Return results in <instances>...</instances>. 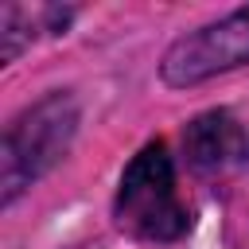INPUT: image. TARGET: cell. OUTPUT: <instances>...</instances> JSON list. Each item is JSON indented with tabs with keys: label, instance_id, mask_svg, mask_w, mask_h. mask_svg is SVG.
Returning <instances> with one entry per match:
<instances>
[{
	"label": "cell",
	"instance_id": "1",
	"mask_svg": "<svg viewBox=\"0 0 249 249\" xmlns=\"http://www.w3.org/2000/svg\"><path fill=\"white\" fill-rule=\"evenodd\" d=\"M78 132V101L70 93H51L23 109L8 132H4V152H0V198L12 202L23 187L43 179L70 148Z\"/></svg>",
	"mask_w": 249,
	"mask_h": 249
},
{
	"label": "cell",
	"instance_id": "2",
	"mask_svg": "<svg viewBox=\"0 0 249 249\" xmlns=\"http://www.w3.org/2000/svg\"><path fill=\"white\" fill-rule=\"evenodd\" d=\"M117 222L148 241H175L187 233L191 214L175 195V167L160 140L140 148L124 167L117 187Z\"/></svg>",
	"mask_w": 249,
	"mask_h": 249
},
{
	"label": "cell",
	"instance_id": "3",
	"mask_svg": "<svg viewBox=\"0 0 249 249\" xmlns=\"http://www.w3.org/2000/svg\"><path fill=\"white\" fill-rule=\"evenodd\" d=\"M249 62V4L222 16L218 23H206L191 35H183L160 62V74L167 86H195L222 70Z\"/></svg>",
	"mask_w": 249,
	"mask_h": 249
},
{
	"label": "cell",
	"instance_id": "4",
	"mask_svg": "<svg viewBox=\"0 0 249 249\" xmlns=\"http://www.w3.org/2000/svg\"><path fill=\"white\" fill-rule=\"evenodd\" d=\"M183 148H187V160L202 171H222L249 160V136L226 109H210L195 117L183 132Z\"/></svg>",
	"mask_w": 249,
	"mask_h": 249
},
{
	"label": "cell",
	"instance_id": "5",
	"mask_svg": "<svg viewBox=\"0 0 249 249\" xmlns=\"http://www.w3.org/2000/svg\"><path fill=\"white\" fill-rule=\"evenodd\" d=\"M27 27H31V16L16 4H4L0 8V58L12 62L19 54V47L27 43Z\"/></svg>",
	"mask_w": 249,
	"mask_h": 249
}]
</instances>
